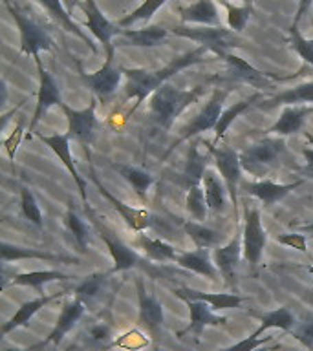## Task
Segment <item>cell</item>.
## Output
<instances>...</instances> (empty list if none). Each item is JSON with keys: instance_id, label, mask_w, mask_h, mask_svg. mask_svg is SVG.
<instances>
[{"instance_id": "obj_48", "label": "cell", "mask_w": 313, "mask_h": 351, "mask_svg": "<svg viewBox=\"0 0 313 351\" xmlns=\"http://www.w3.org/2000/svg\"><path fill=\"white\" fill-rule=\"evenodd\" d=\"M273 337L268 335V337H255V335H249L246 339L238 340L236 344L229 346V348H222L218 351H257L258 348H264V346L271 342Z\"/></svg>"}, {"instance_id": "obj_22", "label": "cell", "mask_w": 313, "mask_h": 351, "mask_svg": "<svg viewBox=\"0 0 313 351\" xmlns=\"http://www.w3.org/2000/svg\"><path fill=\"white\" fill-rule=\"evenodd\" d=\"M313 114V106L310 104H293V106H284L280 112V117L273 126H269L266 134L268 136L288 137L293 134H299L302 126L306 123L308 115Z\"/></svg>"}, {"instance_id": "obj_38", "label": "cell", "mask_w": 313, "mask_h": 351, "mask_svg": "<svg viewBox=\"0 0 313 351\" xmlns=\"http://www.w3.org/2000/svg\"><path fill=\"white\" fill-rule=\"evenodd\" d=\"M183 230L191 238L196 249H213V247H218L220 238H222L218 230L209 227L203 221H196V219L185 221L183 223Z\"/></svg>"}, {"instance_id": "obj_57", "label": "cell", "mask_w": 313, "mask_h": 351, "mask_svg": "<svg viewBox=\"0 0 313 351\" xmlns=\"http://www.w3.org/2000/svg\"><path fill=\"white\" fill-rule=\"evenodd\" d=\"M306 271H308V273H310V274H313V263H312V265H308Z\"/></svg>"}, {"instance_id": "obj_8", "label": "cell", "mask_w": 313, "mask_h": 351, "mask_svg": "<svg viewBox=\"0 0 313 351\" xmlns=\"http://www.w3.org/2000/svg\"><path fill=\"white\" fill-rule=\"evenodd\" d=\"M207 150L214 161V167L220 172V178L224 180L227 192H229V202L235 208L238 207V186H240L242 178V165H240V154L235 152L233 148L225 147V145H216L213 141H205Z\"/></svg>"}, {"instance_id": "obj_34", "label": "cell", "mask_w": 313, "mask_h": 351, "mask_svg": "<svg viewBox=\"0 0 313 351\" xmlns=\"http://www.w3.org/2000/svg\"><path fill=\"white\" fill-rule=\"evenodd\" d=\"M70 278H71L70 274L60 273V271H54V269H46V271H30V273L15 274L13 278L8 280V282H4V284L0 285V289L13 287V285L40 289L43 285L51 284V282H66V280H70Z\"/></svg>"}, {"instance_id": "obj_52", "label": "cell", "mask_w": 313, "mask_h": 351, "mask_svg": "<svg viewBox=\"0 0 313 351\" xmlns=\"http://www.w3.org/2000/svg\"><path fill=\"white\" fill-rule=\"evenodd\" d=\"M302 156L306 159V165H304V169L301 170V174L304 176V180H306V178H313V147L302 148Z\"/></svg>"}, {"instance_id": "obj_55", "label": "cell", "mask_w": 313, "mask_h": 351, "mask_svg": "<svg viewBox=\"0 0 313 351\" xmlns=\"http://www.w3.org/2000/svg\"><path fill=\"white\" fill-rule=\"evenodd\" d=\"M306 143H308V147H313V136H312V134H306Z\"/></svg>"}, {"instance_id": "obj_33", "label": "cell", "mask_w": 313, "mask_h": 351, "mask_svg": "<svg viewBox=\"0 0 313 351\" xmlns=\"http://www.w3.org/2000/svg\"><path fill=\"white\" fill-rule=\"evenodd\" d=\"M262 99H264L262 93L253 92L249 97L242 99V101H238V103H233L231 106L224 108V112H222V115H220L218 125H216V128H214V141L213 143H216V145H218V143L225 137V132H227V128L233 125V121H235L238 115L244 114V112H247L249 108H257V104L260 103Z\"/></svg>"}, {"instance_id": "obj_40", "label": "cell", "mask_w": 313, "mask_h": 351, "mask_svg": "<svg viewBox=\"0 0 313 351\" xmlns=\"http://www.w3.org/2000/svg\"><path fill=\"white\" fill-rule=\"evenodd\" d=\"M19 194H21V210L22 216L33 223L38 229L44 227V218H43V210L38 207L37 197L32 192V189L26 185H19Z\"/></svg>"}, {"instance_id": "obj_26", "label": "cell", "mask_w": 313, "mask_h": 351, "mask_svg": "<svg viewBox=\"0 0 313 351\" xmlns=\"http://www.w3.org/2000/svg\"><path fill=\"white\" fill-rule=\"evenodd\" d=\"M180 267L192 271V273L205 276V278L216 282L218 278V269L214 265L213 254L209 249H194V251H180L176 262Z\"/></svg>"}, {"instance_id": "obj_17", "label": "cell", "mask_w": 313, "mask_h": 351, "mask_svg": "<svg viewBox=\"0 0 313 351\" xmlns=\"http://www.w3.org/2000/svg\"><path fill=\"white\" fill-rule=\"evenodd\" d=\"M95 106H97V97L90 99V104L86 108L76 110L62 104L60 108L65 112L66 121H68V136L70 139H76L82 145V148L90 147V143L93 141V134H95V126H97V117H95Z\"/></svg>"}, {"instance_id": "obj_54", "label": "cell", "mask_w": 313, "mask_h": 351, "mask_svg": "<svg viewBox=\"0 0 313 351\" xmlns=\"http://www.w3.org/2000/svg\"><path fill=\"white\" fill-rule=\"evenodd\" d=\"M297 227H301L302 230H306V232L313 234V221H310V223H297Z\"/></svg>"}, {"instance_id": "obj_31", "label": "cell", "mask_w": 313, "mask_h": 351, "mask_svg": "<svg viewBox=\"0 0 313 351\" xmlns=\"http://www.w3.org/2000/svg\"><path fill=\"white\" fill-rule=\"evenodd\" d=\"M38 4L48 11V15H51V19H54V21L62 27V29H66L68 33H73L76 37L81 38L82 43L86 44L93 55L97 53V48L93 46L92 38L88 37L86 33L82 32L81 27H79V24L71 19L70 13H68L65 5H62V0H38Z\"/></svg>"}, {"instance_id": "obj_11", "label": "cell", "mask_w": 313, "mask_h": 351, "mask_svg": "<svg viewBox=\"0 0 313 351\" xmlns=\"http://www.w3.org/2000/svg\"><path fill=\"white\" fill-rule=\"evenodd\" d=\"M268 234L260 219V208L246 207L244 213V229H242V245H244V260L251 267H257L262 260Z\"/></svg>"}, {"instance_id": "obj_59", "label": "cell", "mask_w": 313, "mask_h": 351, "mask_svg": "<svg viewBox=\"0 0 313 351\" xmlns=\"http://www.w3.org/2000/svg\"><path fill=\"white\" fill-rule=\"evenodd\" d=\"M154 351H159V346L158 344H154Z\"/></svg>"}, {"instance_id": "obj_36", "label": "cell", "mask_w": 313, "mask_h": 351, "mask_svg": "<svg viewBox=\"0 0 313 351\" xmlns=\"http://www.w3.org/2000/svg\"><path fill=\"white\" fill-rule=\"evenodd\" d=\"M112 169L134 189L137 197L145 202L147 199V192L150 191V186L154 185V176L148 174L147 170L139 169V167H132V165L125 163H112Z\"/></svg>"}, {"instance_id": "obj_6", "label": "cell", "mask_w": 313, "mask_h": 351, "mask_svg": "<svg viewBox=\"0 0 313 351\" xmlns=\"http://www.w3.org/2000/svg\"><path fill=\"white\" fill-rule=\"evenodd\" d=\"M4 5L10 11L11 19L15 21L19 33H21V53L33 57V60L40 57V51L54 49V38L44 29L38 22H35L30 15L13 5L10 0H4Z\"/></svg>"}, {"instance_id": "obj_42", "label": "cell", "mask_w": 313, "mask_h": 351, "mask_svg": "<svg viewBox=\"0 0 313 351\" xmlns=\"http://www.w3.org/2000/svg\"><path fill=\"white\" fill-rule=\"evenodd\" d=\"M185 208L187 213L191 214V218L196 219V221H203V219L207 218L209 207L207 199H205V191H203V183L187 189Z\"/></svg>"}, {"instance_id": "obj_9", "label": "cell", "mask_w": 313, "mask_h": 351, "mask_svg": "<svg viewBox=\"0 0 313 351\" xmlns=\"http://www.w3.org/2000/svg\"><path fill=\"white\" fill-rule=\"evenodd\" d=\"M136 291H137V328L143 329L148 337H152L158 344L159 331L163 328L165 313L161 302L156 295L148 293L147 285L141 276H136Z\"/></svg>"}, {"instance_id": "obj_53", "label": "cell", "mask_w": 313, "mask_h": 351, "mask_svg": "<svg viewBox=\"0 0 313 351\" xmlns=\"http://www.w3.org/2000/svg\"><path fill=\"white\" fill-rule=\"evenodd\" d=\"M313 4V0H299V5H297V13H295V19H293V24L299 26V22H301L302 15L310 10V5Z\"/></svg>"}, {"instance_id": "obj_39", "label": "cell", "mask_w": 313, "mask_h": 351, "mask_svg": "<svg viewBox=\"0 0 313 351\" xmlns=\"http://www.w3.org/2000/svg\"><path fill=\"white\" fill-rule=\"evenodd\" d=\"M65 223L68 232H70L73 245L77 247V251L81 252V254H84V252L88 251V227L86 223L77 216L73 207H68V213H66L65 216Z\"/></svg>"}, {"instance_id": "obj_13", "label": "cell", "mask_w": 313, "mask_h": 351, "mask_svg": "<svg viewBox=\"0 0 313 351\" xmlns=\"http://www.w3.org/2000/svg\"><path fill=\"white\" fill-rule=\"evenodd\" d=\"M81 10L82 13L86 15L84 26L90 29V33L97 38L99 43L103 44L106 57H108V55H115L114 38L119 37V33L123 27H121L119 24L110 22L108 19L103 15V11H101V8H99L95 0H82Z\"/></svg>"}, {"instance_id": "obj_44", "label": "cell", "mask_w": 313, "mask_h": 351, "mask_svg": "<svg viewBox=\"0 0 313 351\" xmlns=\"http://www.w3.org/2000/svg\"><path fill=\"white\" fill-rule=\"evenodd\" d=\"M220 4H224L225 11H227V26H229V29H233V32L236 33L244 32L247 26V22L251 19L253 5H235L231 4V2H227V0H220Z\"/></svg>"}, {"instance_id": "obj_12", "label": "cell", "mask_w": 313, "mask_h": 351, "mask_svg": "<svg viewBox=\"0 0 313 351\" xmlns=\"http://www.w3.org/2000/svg\"><path fill=\"white\" fill-rule=\"evenodd\" d=\"M225 64L229 68L231 77H235L238 81L246 82L249 86H255L258 90H264V88H271L273 86V82H280V81H291V79H295V77L302 75L301 71L306 70V64L302 68L299 73H291V75L280 77L275 75V73H269V71H262L255 68L251 62H247L246 59H242L240 55L236 53H229L224 57Z\"/></svg>"}, {"instance_id": "obj_29", "label": "cell", "mask_w": 313, "mask_h": 351, "mask_svg": "<svg viewBox=\"0 0 313 351\" xmlns=\"http://www.w3.org/2000/svg\"><path fill=\"white\" fill-rule=\"evenodd\" d=\"M313 103V81L297 84L295 88L284 90L273 97L262 99L257 104V110H273L277 106H293V104H310Z\"/></svg>"}, {"instance_id": "obj_37", "label": "cell", "mask_w": 313, "mask_h": 351, "mask_svg": "<svg viewBox=\"0 0 313 351\" xmlns=\"http://www.w3.org/2000/svg\"><path fill=\"white\" fill-rule=\"evenodd\" d=\"M205 170H207L205 156L198 152V145L192 143L191 147H189V154H187V161L183 165V170H181V183L185 186V191L194 185H202Z\"/></svg>"}, {"instance_id": "obj_16", "label": "cell", "mask_w": 313, "mask_h": 351, "mask_svg": "<svg viewBox=\"0 0 313 351\" xmlns=\"http://www.w3.org/2000/svg\"><path fill=\"white\" fill-rule=\"evenodd\" d=\"M84 306H86V304L82 300H79V298H76V296H73L71 300L65 302V304H62V309H60L59 313V318H57V322H55L54 329L48 333V337L44 340H40V342H37L35 346H30L26 350L19 351H43L44 348L49 344L59 346L66 335L70 333L71 329L79 324V320H81L82 315H84V309H86Z\"/></svg>"}, {"instance_id": "obj_5", "label": "cell", "mask_w": 313, "mask_h": 351, "mask_svg": "<svg viewBox=\"0 0 313 351\" xmlns=\"http://www.w3.org/2000/svg\"><path fill=\"white\" fill-rule=\"evenodd\" d=\"M84 213L88 214V219L92 221V225L95 227V230H97L99 238L104 241V245H106V249H108L110 252V256L114 260V267H112V271H108L110 274L123 273V271L137 267V265H141V263L145 262L143 256H139L130 245H126L125 241L121 240L119 236L115 234L108 225L104 223V221H101L97 213H95L90 205L84 207Z\"/></svg>"}, {"instance_id": "obj_58", "label": "cell", "mask_w": 313, "mask_h": 351, "mask_svg": "<svg viewBox=\"0 0 313 351\" xmlns=\"http://www.w3.org/2000/svg\"><path fill=\"white\" fill-rule=\"evenodd\" d=\"M244 4H249V5H253V0H244Z\"/></svg>"}, {"instance_id": "obj_7", "label": "cell", "mask_w": 313, "mask_h": 351, "mask_svg": "<svg viewBox=\"0 0 313 351\" xmlns=\"http://www.w3.org/2000/svg\"><path fill=\"white\" fill-rule=\"evenodd\" d=\"M227 93H229L227 90L214 88L213 93H211V97H209L207 103L203 104L202 110L192 117V121L189 123V125L181 128L180 137L170 145L169 150L165 152L163 159L167 158L170 152H174V148L180 147L181 143L189 141L191 137L198 136V134H203V132L214 130V128H216L220 115H222V112H224V103H225V99H227Z\"/></svg>"}, {"instance_id": "obj_24", "label": "cell", "mask_w": 313, "mask_h": 351, "mask_svg": "<svg viewBox=\"0 0 313 351\" xmlns=\"http://www.w3.org/2000/svg\"><path fill=\"white\" fill-rule=\"evenodd\" d=\"M68 293L66 291H60V293H55V295H44V296H37V298H33V300H27L24 304H21V307L16 309L15 315L8 320V322L2 324V335H8L11 331H15L16 328H27L30 326V320H32L35 315H37L40 309L51 304L54 300H59L62 296H66Z\"/></svg>"}, {"instance_id": "obj_46", "label": "cell", "mask_w": 313, "mask_h": 351, "mask_svg": "<svg viewBox=\"0 0 313 351\" xmlns=\"http://www.w3.org/2000/svg\"><path fill=\"white\" fill-rule=\"evenodd\" d=\"M145 331H139V329H132L128 333L121 335L119 339L114 340L108 348H121V350L126 351H137L143 350V348H147L148 346V337H145Z\"/></svg>"}, {"instance_id": "obj_43", "label": "cell", "mask_w": 313, "mask_h": 351, "mask_svg": "<svg viewBox=\"0 0 313 351\" xmlns=\"http://www.w3.org/2000/svg\"><path fill=\"white\" fill-rule=\"evenodd\" d=\"M110 273H93L86 278H82L79 284L73 287V293H76V298L82 300L84 304L86 302H92L93 298H97V295L101 293V287L104 284V278L108 276Z\"/></svg>"}, {"instance_id": "obj_50", "label": "cell", "mask_w": 313, "mask_h": 351, "mask_svg": "<svg viewBox=\"0 0 313 351\" xmlns=\"http://www.w3.org/2000/svg\"><path fill=\"white\" fill-rule=\"evenodd\" d=\"M277 241H279V243H282V245L291 247V249L301 251L302 254H308V236L302 234V232H288V234H279L277 236Z\"/></svg>"}, {"instance_id": "obj_15", "label": "cell", "mask_w": 313, "mask_h": 351, "mask_svg": "<svg viewBox=\"0 0 313 351\" xmlns=\"http://www.w3.org/2000/svg\"><path fill=\"white\" fill-rule=\"evenodd\" d=\"M123 77H125L123 75V68H117L114 64V55H108L104 64L99 70L92 71V73H86V71L81 70V79L90 88L93 97H97L101 103H106L117 92Z\"/></svg>"}, {"instance_id": "obj_49", "label": "cell", "mask_w": 313, "mask_h": 351, "mask_svg": "<svg viewBox=\"0 0 313 351\" xmlns=\"http://www.w3.org/2000/svg\"><path fill=\"white\" fill-rule=\"evenodd\" d=\"M22 137H24V119L19 121V125L15 126V130L11 132L10 136L2 139V145H4L5 152H8V158H10L11 163H15L16 148H19V145H21Z\"/></svg>"}, {"instance_id": "obj_47", "label": "cell", "mask_w": 313, "mask_h": 351, "mask_svg": "<svg viewBox=\"0 0 313 351\" xmlns=\"http://www.w3.org/2000/svg\"><path fill=\"white\" fill-rule=\"evenodd\" d=\"M290 335L295 340H299L308 351H313V315H308L302 322H297Z\"/></svg>"}, {"instance_id": "obj_28", "label": "cell", "mask_w": 313, "mask_h": 351, "mask_svg": "<svg viewBox=\"0 0 313 351\" xmlns=\"http://www.w3.org/2000/svg\"><path fill=\"white\" fill-rule=\"evenodd\" d=\"M180 21L185 26H222L214 0H196L194 4L180 8Z\"/></svg>"}, {"instance_id": "obj_3", "label": "cell", "mask_w": 313, "mask_h": 351, "mask_svg": "<svg viewBox=\"0 0 313 351\" xmlns=\"http://www.w3.org/2000/svg\"><path fill=\"white\" fill-rule=\"evenodd\" d=\"M286 152L284 137H264L260 141L253 143L240 152L242 170L260 180H266L271 170L280 165V159Z\"/></svg>"}, {"instance_id": "obj_20", "label": "cell", "mask_w": 313, "mask_h": 351, "mask_svg": "<svg viewBox=\"0 0 313 351\" xmlns=\"http://www.w3.org/2000/svg\"><path fill=\"white\" fill-rule=\"evenodd\" d=\"M180 300L185 302L187 307H189L191 322L183 331L178 333V339H183L187 333H194L196 337H200L203 333V329L209 328V326H225L227 324V318L216 315L205 302L191 300V298H185V296H180Z\"/></svg>"}, {"instance_id": "obj_51", "label": "cell", "mask_w": 313, "mask_h": 351, "mask_svg": "<svg viewBox=\"0 0 313 351\" xmlns=\"http://www.w3.org/2000/svg\"><path fill=\"white\" fill-rule=\"evenodd\" d=\"M90 335H92L93 340H97V342H104V340H108L112 337V328L106 326V324H97V326H93L90 329Z\"/></svg>"}, {"instance_id": "obj_4", "label": "cell", "mask_w": 313, "mask_h": 351, "mask_svg": "<svg viewBox=\"0 0 313 351\" xmlns=\"http://www.w3.org/2000/svg\"><path fill=\"white\" fill-rule=\"evenodd\" d=\"M172 33L178 37L189 38L198 46H205L213 55L224 59L225 55L233 53V49L240 48L242 38L238 33L224 26H180L172 27Z\"/></svg>"}, {"instance_id": "obj_18", "label": "cell", "mask_w": 313, "mask_h": 351, "mask_svg": "<svg viewBox=\"0 0 313 351\" xmlns=\"http://www.w3.org/2000/svg\"><path fill=\"white\" fill-rule=\"evenodd\" d=\"M37 137L49 148V150H51V152L55 154V156H57V158L60 159V161H62V165H65L66 169H68V172H70L71 178H73V183L77 185V191H79V194H81L82 205L86 207L88 205L86 181H84V178H82L79 169H77L76 159H73V156H71L70 136H68V134H51V136L37 134Z\"/></svg>"}, {"instance_id": "obj_10", "label": "cell", "mask_w": 313, "mask_h": 351, "mask_svg": "<svg viewBox=\"0 0 313 351\" xmlns=\"http://www.w3.org/2000/svg\"><path fill=\"white\" fill-rule=\"evenodd\" d=\"M84 152H86L88 161H90V165H88V172H90V176H88V178L93 181V185L97 186L99 194H101L103 197H106V202H108L110 205L119 213V216L125 219V223L128 229L136 230V232L147 230L148 227L152 225V214L148 213L147 208H136V207H132V205H126V203H123L121 199H117V197H115L114 194L106 189V186H103V183L99 181L97 174H95V169H93L90 148H84Z\"/></svg>"}, {"instance_id": "obj_14", "label": "cell", "mask_w": 313, "mask_h": 351, "mask_svg": "<svg viewBox=\"0 0 313 351\" xmlns=\"http://www.w3.org/2000/svg\"><path fill=\"white\" fill-rule=\"evenodd\" d=\"M37 64V75H38V90H37V103H35V110H33L32 123H30V132L35 130V126L40 123L44 115L48 114V110L51 106H62V93H60L59 82L55 81V77L44 68L40 57L35 59Z\"/></svg>"}, {"instance_id": "obj_35", "label": "cell", "mask_w": 313, "mask_h": 351, "mask_svg": "<svg viewBox=\"0 0 313 351\" xmlns=\"http://www.w3.org/2000/svg\"><path fill=\"white\" fill-rule=\"evenodd\" d=\"M253 317H257L260 320V326L255 331V337H260L264 331H269V329H282V331H288L290 333L291 329L297 326L295 315L290 311V307H277V309H271V311H266L262 315H257V313H251Z\"/></svg>"}, {"instance_id": "obj_1", "label": "cell", "mask_w": 313, "mask_h": 351, "mask_svg": "<svg viewBox=\"0 0 313 351\" xmlns=\"http://www.w3.org/2000/svg\"><path fill=\"white\" fill-rule=\"evenodd\" d=\"M209 55H211V51L205 46H196L191 51H185L183 55H178L174 59H170L163 68H158V70L123 68V75L126 79L125 99H134L136 101L130 112H128V115L134 114L145 103V99L150 97L158 88L167 84L170 77H174L176 73H180L181 70H185L189 66L207 62Z\"/></svg>"}, {"instance_id": "obj_21", "label": "cell", "mask_w": 313, "mask_h": 351, "mask_svg": "<svg viewBox=\"0 0 313 351\" xmlns=\"http://www.w3.org/2000/svg\"><path fill=\"white\" fill-rule=\"evenodd\" d=\"M302 183H304V180H295L293 183H275V181L271 180H258L244 183V191H246L249 196L257 197L264 207H271L273 203L280 202V199L288 196L290 192L299 189Z\"/></svg>"}, {"instance_id": "obj_2", "label": "cell", "mask_w": 313, "mask_h": 351, "mask_svg": "<svg viewBox=\"0 0 313 351\" xmlns=\"http://www.w3.org/2000/svg\"><path fill=\"white\" fill-rule=\"evenodd\" d=\"M203 84L191 88V90H181L172 84H163L148 97V117L154 125L169 130L174 125V121L185 112L191 104H194L203 93Z\"/></svg>"}, {"instance_id": "obj_41", "label": "cell", "mask_w": 313, "mask_h": 351, "mask_svg": "<svg viewBox=\"0 0 313 351\" xmlns=\"http://www.w3.org/2000/svg\"><path fill=\"white\" fill-rule=\"evenodd\" d=\"M167 2H169V0H143L136 10L130 11V13L123 16V19H119L117 24H119L121 27H128L132 26V24H136V22H148L154 15H156V11H158L159 8H163Z\"/></svg>"}, {"instance_id": "obj_32", "label": "cell", "mask_w": 313, "mask_h": 351, "mask_svg": "<svg viewBox=\"0 0 313 351\" xmlns=\"http://www.w3.org/2000/svg\"><path fill=\"white\" fill-rule=\"evenodd\" d=\"M203 191H205L209 213L224 214L227 199H229V192H227L224 180H220V176L216 174V170L209 169V167L203 174Z\"/></svg>"}, {"instance_id": "obj_45", "label": "cell", "mask_w": 313, "mask_h": 351, "mask_svg": "<svg viewBox=\"0 0 313 351\" xmlns=\"http://www.w3.org/2000/svg\"><path fill=\"white\" fill-rule=\"evenodd\" d=\"M290 46L304 60V64L313 68V38L304 37L297 24H291L290 27Z\"/></svg>"}, {"instance_id": "obj_19", "label": "cell", "mask_w": 313, "mask_h": 351, "mask_svg": "<svg viewBox=\"0 0 313 351\" xmlns=\"http://www.w3.org/2000/svg\"><path fill=\"white\" fill-rule=\"evenodd\" d=\"M242 256H244V245H242L240 232H235V236L225 245L214 247V265H216L218 273L224 276L225 284L229 287L236 285V267H238V262H240Z\"/></svg>"}, {"instance_id": "obj_30", "label": "cell", "mask_w": 313, "mask_h": 351, "mask_svg": "<svg viewBox=\"0 0 313 351\" xmlns=\"http://www.w3.org/2000/svg\"><path fill=\"white\" fill-rule=\"evenodd\" d=\"M132 245L139 249L143 258H148L152 262H176L178 258V249L174 245H170L167 241L159 240V238H150L145 232H137V236L132 241Z\"/></svg>"}, {"instance_id": "obj_23", "label": "cell", "mask_w": 313, "mask_h": 351, "mask_svg": "<svg viewBox=\"0 0 313 351\" xmlns=\"http://www.w3.org/2000/svg\"><path fill=\"white\" fill-rule=\"evenodd\" d=\"M0 260H2V263L19 262V260H46V262L59 263H79V260L73 256H62V254H54V252L43 251V249L15 245V243H8V241L0 243Z\"/></svg>"}, {"instance_id": "obj_25", "label": "cell", "mask_w": 313, "mask_h": 351, "mask_svg": "<svg viewBox=\"0 0 313 351\" xmlns=\"http://www.w3.org/2000/svg\"><path fill=\"white\" fill-rule=\"evenodd\" d=\"M169 37V29L163 26H147L141 29H126L123 27L114 46H136V48H154Z\"/></svg>"}, {"instance_id": "obj_27", "label": "cell", "mask_w": 313, "mask_h": 351, "mask_svg": "<svg viewBox=\"0 0 313 351\" xmlns=\"http://www.w3.org/2000/svg\"><path fill=\"white\" fill-rule=\"evenodd\" d=\"M174 295L180 298V296H185V298H191V300H200L205 302L211 306L213 311H225V309H235V307H240L242 302H244V296L236 295V293H205V291L192 289V287H181V289H174Z\"/></svg>"}, {"instance_id": "obj_56", "label": "cell", "mask_w": 313, "mask_h": 351, "mask_svg": "<svg viewBox=\"0 0 313 351\" xmlns=\"http://www.w3.org/2000/svg\"><path fill=\"white\" fill-rule=\"evenodd\" d=\"M277 348H280V344L275 346V348H266V346H264V348H258L257 351H273V350H277Z\"/></svg>"}]
</instances>
